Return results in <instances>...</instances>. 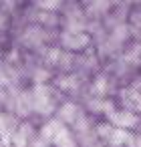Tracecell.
Listing matches in <instances>:
<instances>
[{
	"mask_svg": "<svg viewBox=\"0 0 141 147\" xmlns=\"http://www.w3.org/2000/svg\"><path fill=\"white\" fill-rule=\"evenodd\" d=\"M89 42H91V38L81 30H67L61 36V45L67 51H85L89 47Z\"/></svg>",
	"mask_w": 141,
	"mask_h": 147,
	"instance_id": "cell-1",
	"label": "cell"
},
{
	"mask_svg": "<svg viewBox=\"0 0 141 147\" xmlns=\"http://www.w3.org/2000/svg\"><path fill=\"white\" fill-rule=\"evenodd\" d=\"M109 119H111V123H113L115 127H119V129H125V127L135 125V115L129 113V111H125V109H121V111H113V113L109 115Z\"/></svg>",
	"mask_w": 141,
	"mask_h": 147,
	"instance_id": "cell-2",
	"label": "cell"
},
{
	"mask_svg": "<svg viewBox=\"0 0 141 147\" xmlns=\"http://www.w3.org/2000/svg\"><path fill=\"white\" fill-rule=\"evenodd\" d=\"M38 4L45 8V10H55L59 6V0H38Z\"/></svg>",
	"mask_w": 141,
	"mask_h": 147,
	"instance_id": "cell-3",
	"label": "cell"
}]
</instances>
